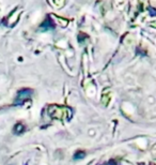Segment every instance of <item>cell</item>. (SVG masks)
Returning <instances> with one entry per match:
<instances>
[{"instance_id": "obj_1", "label": "cell", "mask_w": 156, "mask_h": 165, "mask_svg": "<svg viewBox=\"0 0 156 165\" xmlns=\"http://www.w3.org/2000/svg\"><path fill=\"white\" fill-rule=\"evenodd\" d=\"M32 95V90L30 89H24V90H21L18 92L17 99H16V104H21V102H24L25 100L29 99Z\"/></svg>"}, {"instance_id": "obj_2", "label": "cell", "mask_w": 156, "mask_h": 165, "mask_svg": "<svg viewBox=\"0 0 156 165\" xmlns=\"http://www.w3.org/2000/svg\"><path fill=\"white\" fill-rule=\"evenodd\" d=\"M54 27H55V24L52 23V21H51L49 17H47V18H46V21H44L42 25H41V28H42V29H44V30H45V29H46V30H48V29H52Z\"/></svg>"}, {"instance_id": "obj_3", "label": "cell", "mask_w": 156, "mask_h": 165, "mask_svg": "<svg viewBox=\"0 0 156 165\" xmlns=\"http://www.w3.org/2000/svg\"><path fill=\"white\" fill-rule=\"evenodd\" d=\"M24 131V127L21 124H17L15 125V128H14V133H16V134H19V133H21V132Z\"/></svg>"}, {"instance_id": "obj_4", "label": "cell", "mask_w": 156, "mask_h": 165, "mask_svg": "<svg viewBox=\"0 0 156 165\" xmlns=\"http://www.w3.org/2000/svg\"><path fill=\"white\" fill-rule=\"evenodd\" d=\"M84 156H86V154H84V151H78V152L76 153L75 156H74V159L77 160V159H79V158H84Z\"/></svg>"}, {"instance_id": "obj_5", "label": "cell", "mask_w": 156, "mask_h": 165, "mask_svg": "<svg viewBox=\"0 0 156 165\" xmlns=\"http://www.w3.org/2000/svg\"><path fill=\"white\" fill-rule=\"evenodd\" d=\"M107 165H116V164L113 163V161H111V162H109V164H107Z\"/></svg>"}]
</instances>
